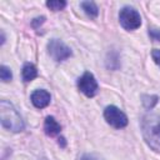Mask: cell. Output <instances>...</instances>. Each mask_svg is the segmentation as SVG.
<instances>
[{
	"label": "cell",
	"instance_id": "6da1fadb",
	"mask_svg": "<svg viewBox=\"0 0 160 160\" xmlns=\"http://www.w3.org/2000/svg\"><path fill=\"white\" fill-rule=\"evenodd\" d=\"M141 132L148 146L160 152V116L156 114L144 115L141 119Z\"/></svg>",
	"mask_w": 160,
	"mask_h": 160
},
{
	"label": "cell",
	"instance_id": "7a4b0ae2",
	"mask_svg": "<svg viewBox=\"0 0 160 160\" xmlns=\"http://www.w3.org/2000/svg\"><path fill=\"white\" fill-rule=\"evenodd\" d=\"M0 121L5 129L12 132H20L25 128L22 118L14 108V105L8 100L0 101Z\"/></svg>",
	"mask_w": 160,
	"mask_h": 160
},
{
	"label": "cell",
	"instance_id": "3957f363",
	"mask_svg": "<svg viewBox=\"0 0 160 160\" xmlns=\"http://www.w3.org/2000/svg\"><path fill=\"white\" fill-rule=\"evenodd\" d=\"M119 21L125 30H136L141 25V16L134 8L124 6L119 12Z\"/></svg>",
	"mask_w": 160,
	"mask_h": 160
},
{
	"label": "cell",
	"instance_id": "277c9868",
	"mask_svg": "<svg viewBox=\"0 0 160 160\" xmlns=\"http://www.w3.org/2000/svg\"><path fill=\"white\" fill-rule=\"evenodd\" d=\"M48 52L58 62L69 59L72 54L71 49L59 39H51L48 42Z\"/></svg>",
	"mask_w": 160,
	"mask_h": 160
},
{
	"label": "cell",
	"instance_id": "5b68a950",
	"mask_svg": "<svg viewBox=\"0 0 160 160\" xmlns=\"http://www.w3.org/2000/svg\"><path fill=\"white\" fill-rule=\"evenodd\" d=\"M104 118L109 125L115 129H121L128 125V116L116 106L110 105L104 110Z\"/></svg>",
	"mask_w": 160,
	"mask_h": 160
},
{
	"label": "cell",
	"instance_id": "8992f818",
	"mask_svg": "<svg viewBox=\"0 0 160 160\" xmlns=\"http://www.w3.org/2000/svg\"><path fill=\"white\" fill-rule=\"evenodd\" d=\"M78 88L79 90L88 98H92L96 95L99 90V85L94 75L89 71H85L78 80Z\"/></svg>",
	"mask_w": 160,
	"mask_h": 160
},
{
	"label": "cell",
	"instance_id": "52a82bcc",
	"mask_svg": "<svg viewBox=\"0 0 160 160\" xmlns=\"http://www.w3.org/2000/svg\"><path fill=\"white\" fill-rule=\"evenodd\" d=\"M30 100H31V102H32V105H34L35 108H38V109H44V108H46V106L50 104L51 96H50V94H49L46 90H44V89H38V90H35V91L31 94Z\"/></svg>",
	"mask_w": 160,
	"mask_h": 160
},
{
	"label": "cell",
	"instance_id": "ba28073f",
	"mask_svg": "<svg viewBox=\"0 0 160 160\" xmlns=\"http://www.w3.org/2000/svg\"><path fill=\"white\" fill-rule=\"evenodd\" d=\"M44 131L48 136H55L61 131V126L52 116H46L44 122Z\"/></svg>",
	"mask_w": 160,
	"mask_h": 160
},
{
	"label": "cell",
	"instance_id": "9c48e42d",
	"mask_svg": "<svg viewBox=\"0 0 160 160\" xmlns=\"http://www.w3.org/2000/svg\"><path fill=\"white\" fill-rule=\"evenodd\" d=\"M21 75H22V80H24L25 82H29V81L34 80V79L38 76V70H36V68H35L34 64L26 62V64H24V66H22Z\"/></svg>",
	"mask_w": 160,
	"mask_h": 160
},
{
	"label": "cell",
	"instance_id": "30bf717a",
	"mask_svg": "<svg viewBox=\"0 0 160 160\" xmlns=\"http://www.w3.org/2000/svg\"><path fill=\"white\" fill-rule=\"evenodd\" d=\"M80 5H81L82 10L85 11V14L88 16H90L91 19H95L98 16L99 9H98V6H96V4L94 1H82Z\"/></svg>",
	"mask_w": 160,
	"mask_h": 160
},
{
	"label": "cell",
	"instance_id": "8fae6325",
	"mask_svg": "<svg viewBox=\"0 0 160 160\" xmlns=\"http://www.w3.org/2000/svg\"><path fill=\"white\" fill-rule=\"evenodd\" d=\"M142 100V105L145 106V109H148V110H150V109H152L156 104H158V100H159V98L156 96V95H142V98H141Z\"/></svg>",
	"mask_w": 160,
	"mask_h": 160
},
{
	"label": "cell",
	"instance_id": "7c38bea8",
	"mask_svg": "<svg viewBox=\"0 0 160 160\" xmlns=\"http://www.w3.org/2000/svg\"><path fill=\"white\" fill-rule=\"evenodd\" d=\"M46 6L52 10V11H60L66 6V1H61V0H51L46 2Z\"/></svg>",
	"mask_w": 160,
	"mask_h": 160
},
{
	"label": "cell",
	"instance_id": "4fadbf2b",
	"mask_svg": "<svg viewBox=\"0 0 160 160\" xmlns=\"http://www.w3.org/2000/svg\"><path fill=\"white\" fill-rule=\"evenodd\" d=\"M0 79H1L4 82H8V81H10V80L12 79V72H11V70H10L8 66H5V65H1V66H0Z\"/></svg>",
	"mask_w": 160,
	"mask_h": 160
},
{
	"label": "cell",
	"instance_id": "5bb4252c",
	"mask_svg": "<svg viewBox=\"0 0 160 160\" xmlns=\"http://www.w3.org/2000/svg\"><path fill=\"white\" fill-rule=\"evenodd\" d=\"M149 36H150L152 40L160 41V30H159V29H150V30H149Z\"/></svg>",
	"mask_w": 160,
	"mask_h": 160
},
{
	"label": "cell",
	"instance_id": "9a60e30c",
	"mask_svg": "<svg viewBox=\"0 0 160 160\" xmlns=\"http://www.w3.org/2000/svg\"><path fill=\"white\" fill-rule=\"evenodd\" d=\"M151 56H152V60L155 61V64L160 68V50L154 49V50L151 51Z\"/></svg>",
	"mask_w": 160,
	"mask_h": 160
},
{
	"label": "cell",
	"instance_id": "2e32d148",
	"mask_svg": "<svg viewBox=\"0 0 160 160\" xmlns=\"http://www.w3.org/2000/svg\"><path fill=\"white\" fill-rule=\"evenodd\" d=\"M44 20H45V18H44V16H41V18H36V19H34V20H32V22H31V24H32V26H34V28H38V25H41V24L44 22Z\"/></svg>",
	"mask_w": 160,
	"mask_h": 160
},
{
	"label": "cell",
	"instance_id": "e0dca14e",
	"mask_svg": "<svg viewBox=\"0 0 160 160\" xmlns=\"http://www.w3.org/2000/svg\"><path fill=\"white\" fill-rule=\"evenodd\" d=\"M58 144H59L61 148H65V146H66V141H65V138L60 136V138L58 139Z\"/></svg>",
	"mask_w": 160,
	"mask_h": 160
},
{
	"label": "cell",
	"instance_id": "ac0fdd59",
	"mask_svg": "<svg viewBox=\"0 0 160 160\" xmlns=\"http://www.w3.org/2000/svg\"><path fill=\"white\" fill-rule=\"evenodd\" d=\"M80 160H98V159H95V158H92L90 155H84V156H81Z\"/></svg>",
	"mask_w": 160,
	"mask_h": 160
}]
</instances>
